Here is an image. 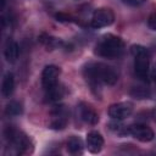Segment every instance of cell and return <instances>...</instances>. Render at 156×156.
<instances>
[{
	"label": "cell",
	"mask_w": 156,
	"mask_h": 156,
	"mask_svg": "<svg viewBox=\"0 0 156 156\" xmlns=\"http://www.w3.org/2000/svg\"><path fill=\"white\" fill-rule=\"evenodd\" d=\"M132 112L133 105L130 102H117L108 107V116L116 121H122L129 117Z\"/></svg>",
	"instance_id": "52a82bcc"
},
{
	"label": "cell",
	"mask_w": 156,
	"mask_h": 156,
	"mask_svg": "<svg viewBox=\"0 0 156 156\" xmlns=\"http://www.w3.org/2000/svg\"><path fill=\"white\" fill-rule=\"evenodd\" d=\"M147 24L152 30H156V13L150 15L149 20H147Z\"/></svg>",
	"instance_id": "d6986e66"
},
{
	"label": "cell",
	"mask_w": 156,
	"mask_h": 156,
	"mask_svg": "<svg viewBox=\"0 0 156 156\" xmlns=\"http://www.w3.org/2000/svg\"><path fill=\"white\" fill-rule=\"evenodd\" d=\"M130 51L134 56V71L139 79L146 82L149 78L150 54L149 50L141 45H132Z\"/></svg>",
	"instance_id": "3957f363"
},
{
	"label": "cell",
	"mask_w": 156,
	"mask_h": 156,
	"mask_svg": "<svg viewBox=\"0 0 156 156\" xmlns=\"http://www.w3.org/2000/svg\"><path fill=\"white\" fill-rule=\"evenodd\" d=\"M151 77L154 78V82L156 83V63H154V66L151 68Z\"/></svg>",
	"instance_id": "44dd1931"
},
{
	"label": "cell",
	"mask_w": 156,
	"mask_h": 156,
	"mask_svg": "<svg viewBox=\"0 0 156 156\" xmlns=\"http://www.w3.org/2000/svg\"><path fill=\"white\" fill-rule=\"evenodd\" d=\"M146 0H123V2L127 4V5H129V6H140Z\"/></svg>",
	"instance_id": "ffe728a7"
},
{
	"label": "cell",
	"mask_w": 156,
	"mask_h": 156,
	"mask_svg": "<svg viewBox=\"0 0 156 156\" xmlns=\"http://www.w3.org/2000/svg\"><path fill=\"white\" fill-rule=\"evenodd\" d=\"M78 112H79V117L83 122L88 123V124H96L99 121V116L96 113V111L88 105L87 102H80L78 106Z\"/></svg>",
	"instance_id": "30bf717a"
},
{
	"label": "cell",
	"mask_w": 156,
	"mask_h": 156,
	"mask_svg": "<svg viewBox=\"0 0 156 156\" xmlns=\"http://www.w3.org/2000/svg\"><path fill=\"white\" fill-rule=\"evenodd\" d=\"M46 91V99L49 100V101H58L60 99H62L63 98V95H65V89L57 83L56 85H54V87H51L50 89H48V90H45Z\"/></svg>",
	"instance_id": "5bb4252c"
},
{
	"label": "cell",
	"mask_w": 156,
	"mask_h": 156,
	"mask_svg": "<svg viewBox=\"0 0 156 156\" xmlns=\"http://www.w3.org/2000/svg\"><path fill=\"white\" fill-rule=\"evenodd\" d=\"M84 77L87 82L96 88L100 84L113 85L118 79V73L110 66L100 62H90L84 67Z\"/></svg>",
	"instance_id": "6da1fadb"
},
{
	"label": "cell",
	"mask_w": 156,
	"mask_h": 156,
	"mask_svg": "<svg viewBox=\"0 0 156 156\" xmlns=\"http://www.w3.org/2000/svg\"><path fill=\"white\" fill-rule=\"evenodd\" d=\"M15 88V79H13V74L11 72H6L2 79V84H1V94L4 98H10V95L12 94Z\"/></svg>",
	"instance_id": "4fadbf2b"
},
{
	"label": "cell",
	"mask_w": 156,
	"mask_h": 156,
	"mask_svg": "<svg viewBox=\"0 0 156 156\" xmlns=\"http://www.w3.org/2000/svg\"><path fill=\"white\" fill-rule=\"evenodd\" d=\"M110 129L117 134V135H124V134H128V127L126 128L124 126L119 124V123H111L110 124Z\"/></svg>",
	"instance_id": "ac0fdd59"
},
{
	"label": "cell",
	"mask_w": 156,
	"mask_h": 156,
	"mask_svg": "<svg viewBox=\"0 0 156 156\" xmlns=\"http://www.w3.org/2000/svg\"><path fill=\"white\" fill-rule=\"evenodd\" d=\"M115 21V15L111 9L101 7L94 11L91 17V27L93 28H102L111 26Z\"/></svg>",
	"instance_id": "5b68a950"
},
{
	"label": "cell",
	"mask_w": 156,
	"mask_h": 156,
	"mask_svg": "<svg viewBox=\"0 0 156 156\" xmlns=\"http://www.w3.org/2000/svg\"><path fill=\"white\" fill-rule=\"evenodd\" d=\"M60 73H61L60 67L54 66V65H49V66H46L43 69V73H41V84H43L44 90H48L51 87H54V85L57 84V78H58Z\"/></svg>",
	"instance_id": "9c48e42d"
},
{
	"label": "cell",
	"mask_w": 156,
	"mask_h": 156,
	"mask_svg": "<svg viewBox=\"0 0 156 156\" xmlns=\"http://www.w3.org/2000/svg\"><path fill=\"white\" fill-rule=\"evenodd\" d=\"M22 111H23V108H22L21 102L15 101V100L10 101L6 105V108H5V112H6L7 116H18V115L22 113Z\"/></svg>",
	"instance_id": "2e32d148"
},
{
	"label": "cell",
	"mask_w": 156,
	"mask_h": 156,
	"mask_svg": "<svg viewBox=\"0 0 156 156\" xmlns=\"http://www.w3.org/2000/svg\"><path fill=\"white\" fill-rule=\"evenodd\" d=\"M5 136L20 152H27V151H29L32 149L30 140L22 132H18V130L9 127L5 130Z\"/></svg>",
	"instance_id": "277c9868"
},
{
	"label": "cell",
	"mask_w": 156,
	"mask_h": 156,
	"mask_svg": "<svg viewBox=\"0 0 156 156\" xmlns=\"http://www.w3.org/2000/svg\"><path fill=\"white\" fill-rule=\"evenodd\" d=\"M128 133L135 138L136 140L139 141H143V143H147V141H151L155 136L154 134V130L146 126V124H132L128 127Z\"/></svg>",
	"instance_id": "8992f818"
},
{
	"label": "cell",
	"mask_w": 156,
	"mask_h": 156,
	"mask_svg": "<svg viewBox=\"0 0 156 156\" xmlns=\"http://www.w3.org/2000/svg\"><path fill=\"white\" fill-rule=\"evenodd\" d=\"M102 145H104V138L99 132L91 130L87 134V146L90 152L93 154L100 152L102 149Z\"/></svg>",
	"instance_id": "8fae6325"
},
{
	"label": "cell",
	"mask_w": 156,
	"mask_h": 156,
	"mask_svg": "<svg viewBox=\"0 0 156 156\" xmlns=\"http://www.w3.org/2000/svg\"><path fill=\"white\" fill-rule=\"evenodd\" d=\"M68 121V112L65 106H55L51 110V121L50 128L52 129H63Z\"/></svg>",
	"instance_id": "ba28073f"
},
{
	"label": "cell",
	"mask_w": 156,
	"mask_h": 156,
	"mask_svg": "<svg viewBox=\"0 0 156 156\" xmlns=\"http://www.w3.org/2000/svg\"><path fill=\"white\" fill-rule=\"evenodd\" d=\"M67 149L73 155L82 154L83 152V141L78 136H71L67 141Z\"/></svg>",
	"instance_id": "9a60e30c"
},
{
	"label": "cell",
	"mask_w": 156,
	"mask_h": 156,
	"mask_svg": "<svg viewBox=\"0 0 156 156\" xmlns=\"http://www.w3.org/2000/svg\"><path fill=\"white\" fill-rule=\"evenodd\" d=\"M123 52H124V41L119 37L112 34H107L102 37L95 46V54L104 58H110V60L118 58L123 55Z\"/></svg>",
	"instance_id": "7a4b0ae2"
},
{
	"label": "cell",
	"mask_w": 156,
	"mask_h": 156,
	"mask_svg": "<svg viewBox=\"0 0 156 156\" xmlns=\"http://www.w3.org/2000/svg\"><path fill=\"white\" fill-rule=\"evenodd\" d=\"M18 54H20V48L18 44L13 40H9L5 45V50H4V55L5 58L9 62H15L18 58Z\"/></svg>",
	"instance_id": "7c38bea8"
},
{
	"label": "cell",
	"mask_w": 156,
	"mask_h": 156,
	"mask_svg": "<svg viewBox=\"0 0 156 156\" xmlns=\"http://www.w3.org/2000/svg\"><path fill=\"white\" fill-rule=\"evenodd\" d=\"M39 40L48 48H55L57 45H60V40L57 38H54L51 35H48V34H41L39 37Z\"/></svg>",
	"instance_id": "e0dca14e"
}]
</instances>
